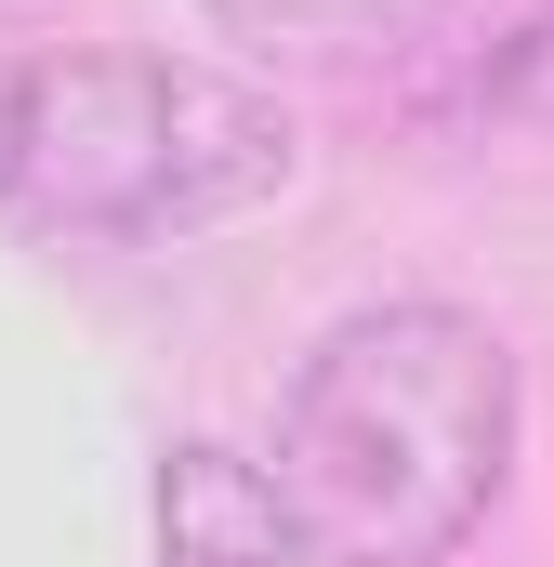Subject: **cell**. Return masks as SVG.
Wrapping results in <instances>:
<instances>
[{"instance_id":"cell-1","label":"cell","mask_w":554,"mask_h":567,"mask_svg":"<svg viewBox=\"0 0 554 567\" xmlns=\"http://www.w3.org/2000/svg\"><path fill=\"white\" fill-rule=\"evenodd\" d=\"M515 475V357L462 303H370L317 330L277 396V488L343 567H435Z\"/></svg>"},{"instance_id":"cell-2","label":"cell","mask_w":554,"mask_h":567,"mask_svg":"<svg viewBox=\"0 0 554 567\" xmlns=\"http://www.w3.org/2000/svg\"><path fill=\"white\" fill-rule=\"evenodd\" d=\"M290 106L198 53H27L0 120V198L66 238H198L290 198Z\"/></svg>"},{"instance_id":"cell-3","label":"cell","mask_w":554,"mask_h":567,"mask_svg":"<svg viewBox=\"0 0 554 567\" xmlns=\"http://www.w3.org/2000/svg\"><path fill=\"white\" fill-rule=\"evenodd\" d=\"M145 567H317V528L290 515L277 462L252 449H172L158 502H145Z\"/></svg>"},{"instance_id":"cell-4","label":"cell","mask_w":554,"mask_h":567,"mask_svg":"<svg viewBox=\"0 0 554 567\" xmlns=\"http://www.w3.org/2000/svg\"><path fill=\"white\" fill-rule=\"evenodd\" d=\"M449 0H212V27L265 40V53H397Z\"/></svg>"}]
</instances>
